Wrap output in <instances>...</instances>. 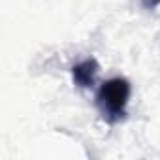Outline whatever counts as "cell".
Wrapping results in <instances>:
<instances>
[{
    "label": "cell",
    "instance_id": "cell-1",
    "mask_svg": "<svg viewBox=\"0 0 160 160\" xmlns=\"http://www.w3.org/2000/svg\"><path fill=\"white\" fill-rule=\"evenodd\" d=\"M130 100V83L124 77H113L104 81L96 92V108L104 121L121 122L126 117V106Z\"/></svg>",
    "mask_w": 160,
    "mask_h": 160
},
{
    "label": "cell",
    "instance_id": "cell-2",
    "mask_svg": "<svg viewBox=\"0 0 160 160\" xmlns=\"http://www.w3.org/2000/svg\"><path fill=\"white\" fill-rule=\"evenodd\" d=\"M98 72H100V64L94 57L91 58H85L79 64H75L72 68V77H73V83L81 89H89V87H94L96 83V77H98Z\"/></svg>",
    "mask_w": 160,
    "mask_h": 160
},
{
    "label": "cell",
    "instance_id": "cell-3",
    "mask_svg": "<svg viewBox=\"0 0 160 160\" xmlns=\"http://www.w3.org/2000/svg\"><path fill=\"white\" fill-rule=\"evenodd\" d=\"M158 2H160V0H147V4H149V6H156Z\"/></svg>",
    "mask_w": 160,
    "mask_h": 160
}]
</instances>
